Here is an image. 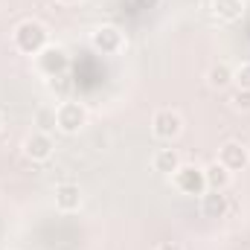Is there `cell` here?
<instances>
[{"label": "cell", "mask_w": 250, "mask_h": 250, "mask_svg": "<svg viewBox=\"0 0 250 250\" xmlns=\"http://www.w3.org/2000/svg\"><path fill=\"white\" fill-rule=\"evenodd\" d=\"M47 44H50V29L38 18H23L12 29V47L21 56H38Z\"/></svg>", "instance_id": "obj_1"}, {"label": "cell", "mask_w": 250, "mask_h": 250, "mask_svg": "<svg viewBox=\"0 0 250 250\" xmlns=\"http://www.w3.org/2000/svg\"><path fill=\"white\" fill-rule=\"evenodd\" d=\"M35 70L44 76V79H56V76H67L70 70V53L59 47V44H47L38 56H32Z\"/></svg>", "instance_id": "obj_2"}, {"label": "cell", "mask_w": 250, "mask_h": 250, "mask_svg": "<svg viewBox=\"0 0 250 250\" xmlns=\"http://www.w3.org/2000/svg\"><path fill=\"white\" fill-rule=\"evenodd\" d=\"M172 187L178 189L181 195L189 198H201L207 192V178H204V166H195V163H181L178 172L172 175Z\"/></svg>", "instance_id": "obj_3"}, {"label": "cell", "mask_w": 250, "mask_h": 250, "mask_svg": "<svg viewBox=\"0 0 250 250\" xmlns=\"http://www.w3.org/2000/svg\"><path fill=\"white\" fill-rule=\"evenodd\" d=\"M84 125H87V108L82 102L64 99V102L56 105V131H62V134H79Z\"/></svg>", "instance_id": "obj_4"}, {"label": "cell", "mask_w": 250, "mask_h": 250, "mask_svg": "<svg viewBox=\"0 0 250 250\" xmlns=\"http://www.w3.org/2000/svg\"><path fill=\"white\" fill-rule=\"evenodd\" d=\"M151 134L157 140H163V143H175L184 134V117H181V111H175V108L154 111V117H151Z\"/></svg>", "instance_id": "obj_5"}, {"label": "cell", "mask_w": 250, "mask_h": 250, "mask_svg": "<svg viewBox=\"0 0 250 250\" xmlns=\"http://www.w3.org/2000/svg\"><path fill=\"white\" fill-rule=\"evenodd\" d=\"M53 151H56V143H53V137L47 134V131H29L26 137H23V143H21V154L29 160V163H47V160H53Z\"/></svg>", "instance_id": "obj_6"}, {"label": "cell", "mask_w": 250, "mask_h": 250, "mask_svg": "<svg viewBox=\"0 0 250 250\" xmlns=\"http://www.w3.org/2000/svg\"><path fill=\"white\" fill-rule=\"evenodd\" d=\"M90 47L102 56H117L125 50V35L123 29H117L114 23H102L90 32Z\"/></svg>", "instance_id": "obj_7"}, {"label": "cell", "mask_w": 250, "mask_h": 250, "mask_svg": "<svg viewBox=\"0 0 250 250\" xmlns=\"http://www.w3.org/2000/svg\"><path fill=\"white\" fill-rule=\"evenodd\" d=\"M224 169H230L233 175L236 172H245L250 166V151L245 143H239V140H227V143H221L218 146V157H215Z\"/></svg>", "instance_id": "obj_8"}, {"label": "cell", "mask_w": 250, "mask_h": 250, "mask_svg": "<svg viewBox=\"0 0 250 250\" xmlns=\"http://www.w3.org/2000/svg\"><path fill=\"white\" fill-rule=\"evenodd\" d=\"M198 207H201V215L209 218V221H218V218H227L230 212V201L224 192H215V189H207L201 198H198Z\"/></svg>", "instance_id": "obj_9"}, {"label": "cell", "mask_w": 250, "mask_h": 250, "mask_svg": "<svg viewBox=\"0 0 250 250\" xmlns=\"http://www.w3.org/2000/svg\"><path fill=\"white\" fill-rule=\"evenodd\" d=\"M53 195H56V209H62V212H79L82 209L84 195H82L79 184L64 181V184H59V187L53 189Z\"/></svg>", "instance_id": "obj_10"}, {"label": "cell", "mask_w": 250, "mask_h": 250, "mask_svg": "<svg viewBox=\"0 0 250 250\" xmlns=\"http://www.w3.org/2000/svg\"><path fill=\"white\" fill-rule=\"evenodd\" d=\"M181 163H184V157H181L178 148H157V151L151 154V169H154L157 175H166V178H172Z\"/></svg>", "instance_id": "obj_11"}, {"label": "cell", "mask_w": 250, "mask_h": 250, "mask_svg": "<svg viewBox=\"0 0 250 250\" xmlns=\"http://www.w3.org/2000/svg\"><path fill=\"white\" fill-rule=\"evenodd\" d=\"M209 12L221 23H236L245 15V0H209Z\"/></svg>", "instance_id": "obj_12"}, {"label": "cell", "mask_w": 250, "mask_h": 250, "mask_svg": "<svg viewBox=\"0 0 250 250\" xmlns=\"http://www.w3.org/2000/svg\"><path fill=\"white\" fill-rule=\"evenodd\" d=\"M204 178H207V189H215V192H227V189L233 187V172L224 169L218 160H212V163L204 166Z\"/></svg>", "instance_id": "obj_13"}, {"label": "cell", "mask_w": 250, "mask_h": 250, "mask_svg": "<svg viewBox=\"0 0 250 250\" xmlns=\"http://www.w3.org/2000/svg\"><path fill=\"white\" fill-rule=\"evenodd\" d=\"M207 84L212 87V90H227L230 84H233V67L227 62H218V64H212L209 70H207Z\"/></svg>", "instance_id": "obj_14"}, {"label": "cell", "mask_w": 250, "mask_h": 250, "mask_svg": "<svg viewBox=\"0 0 250 250\" xmlns=\"http://www.w3.org/2000/svg\"><path fill=\"white\" fill-rule=\"evenodd\" d=\"M35 125H38V131H56V105H41L38 111H35Z\"/></svg>", "instance_id": "obj_15"}, {"label": "cell", "mask_w": 250, "mask_h": 250, "mask_svg": "<svg viewBox=\"0 0 250 250\" xmlns=\"http://www.w3.org/2000/svg\"><path fill=\"white\" fill-rule=\"evenodd\" d=\"M227 105H230L236 114H250V90H242V87H236V90L227 96Z\"/></svg>", "instance_id": "obj_16"}, {"label": "cell", "mask_w": 250, "mask_h": 250, "mask_svg": "<svg viewBox=\"0 0 250 250\" xmlns=\"http://www.w3.org/2000/svg\"><path fill=\"white\" fill-rule=\"evenodd\" d=\"M233 84L242 90H250V62H242L239 67H233Z\"/></svg>", "instance_id": "obj_17"}, {"label": "cell", "mask_w": 250, "mask_h": 250, "mask_svg": "<svg viewBox=\"0 0 250 250\" xmlns=\"http://www.w3.org/2000/svg\"><path fill=\"white\" fill-rule=\"evenodd\" d=\"M47 90H50V93H56V96H67V93H70V76L47 79Z\"/></svg>", "instance_id": "obj_18"}, {"label": "cell", "mask_w": 250, "mask_h": 250, "mask_svg": "<svg viewBox=\"0 0 250 250\" xmlns=\"http://www.w3.org/2000/svg\"><path fill=\"white\" fill-rule=\"evenodd\" d=\"M154 250H184V248H181L178 242H160V245H157Z\"/></svg>", "instance_id": "obj_19"}, {"label": "cell", "mask_w": 250, "mask_h": 250, "mask_svg": "<svg viewBox=\"0 0 250 250\" xmlns=\"http://www.w3.org/2000/svg\"><path fill=\"white\" fill-rule=\"evenodd\" d=\"M140 3H143V6H148V9H154V6H157V0H140Z\"/></svg>", "instance_id": "obj_20"}, {"label": "cell", "mask_w": 250, "mask_h": 250, "mask_svg": "<svg viewBox=\"0 0 250 250\" xmlns=\"http://www.w3.org/2000/svg\"><path fill=\"white\" fill-rule=\"evenodd\" d=\"M59 3H64V6H76V3H82V0H59Z\"/></svg>", "instance_id": "obj_21"}, {"label": "cell", "mask_w": 250, "mask_h": 250, "mask_svg": "<svg viewBox=\"0 0 250 250\" xmlns=\"http://www.w3.org/2000/svg\"><path fill=\"white\" fill-rule=\"evenodd\" d=\"M0 131H3V114H0Z\"/></svg>", "instance_id": "obj_22"}, {"label": "cell", "mask_w": 250, "mask_h": 250, "mask_svg": "<svg viewBox=\"0 0 250 250\" xmlns=\"http://www.w3.org/2000/svg\"><path fill=\"white\" fill-rule=\"evenodd\" d=\"M248 151H250V143H248Z\"/></svg>", "instance_id": "obj_23"}]
</instances>
